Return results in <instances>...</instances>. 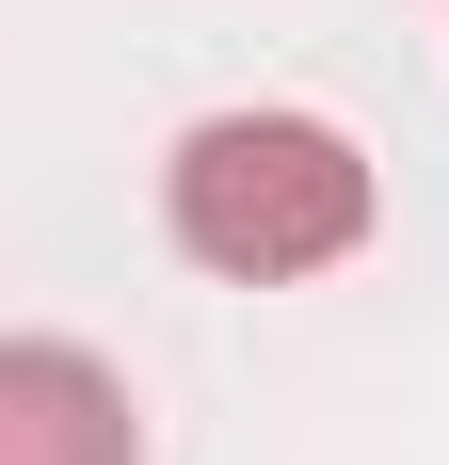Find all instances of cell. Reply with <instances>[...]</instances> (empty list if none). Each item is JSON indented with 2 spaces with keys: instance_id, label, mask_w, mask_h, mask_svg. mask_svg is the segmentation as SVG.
Masks as SVG:
<instances>
[{
  "instance_id": "obj_1",
  "label": "cell",
  "mask_w": 449,
  "mask_h": 465,
  "mask_svg": "<svg viewBox=\"0 0 449 465\" xmlns=\"http://www.w3.org/2000/svg\"><path fill=\"white\" fill-rule=\"evenodd\" d=\"M161 209L209 273L241 289H289V273H337L369 241V161L321 113H209V129L161 161Z\"/></svg>"
},
{
  "instance_id": "obj_2",
  "label": "cell",
  "mask_w": 449,
  "mask_h": 465,
  "mask_svg": "<svg viewBox=\"0 0 449 465\" xmlns=\"http://www.w3.org/2000/svg\"><path fill=\"white\" fill-rule=\"evenodd\" d=\"M0 465H145L129 385L96 370L81 337H16L0 353Z\"/></svg>"
}]
</instances>
